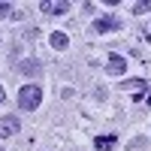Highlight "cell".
<instances>
[{
  "mask_svg": "<svg viewBox=\"0 0 151 151\" xmlns=\"http://www.w3.org/2000/svg\"><path fill=\"white\" fill-rule=\"evenodd\" d=\"M40 100H42V88L40 85H24L18 91V109L33 112V109H40Z\"/></svg>",
  "mask_w": 151,
  "mask_h": 151,
  "instance_id": "1",
  "label": "cell"
},
{
  "mask_svg": "<svg viewBox=\"0 0 151 151\" xmlns=\"http://www.w3.org/2000/svg\"><path fill=\"white\" fill-rule=\"evenodd\" d=\"M112 30H121V18L118 15H103L94 21V33H112Z\"/></svg>",
  "mask_w": 151,
  "mask_h": 151,
  "instance_id": "2",
  "label": "cell"
},
{
  "mask_svg": "<svg viewBox=\"0 0 151 151\" xmlns=\"http://www.w3.org/2000/svg\"><path fill=\"white\" fill-rule=\"evenodd\" d=\"M40 9L45 12V15H67V12H70V3H67V0H42Z\"/></svg>",
  "mask_w": 151,
  "mask_h": 151,
  "instance_id": "3",
  "label": "cell"
},
{
  "mask_svg": "<svg viewBox=\"0 0 151 151\" xmlns=\"http://www.w3.org/2000/svg\"><path fill=\"white\" fill-rule=\"evenodd\" d=\"M18 118L15 115H6V118H0V139H9V136H15L18 133Z\"/></svg>",
  "mask_w": 151,
  "mask_h": 151,
  "instance_id": "4",
  "label": "cell"
},
{
  "mask_svg": "<svg viewBox=\"0 0 151 151\" xmlns=\"http://www.w3.org/2000/svg\"><path fill=\"white\" fill-rule=\"evenodd\" d=\"M124 70H127V58H121V55H109L106 58V73L109 76H121Z\"/></svg>",
  "mask_w": 151,
  "mask_h": 151,
  "instance_id": "5",
  "label": "cell"
},
{
  "mask_svg": "<svg viewBox=\"0 0 151 151\" xmlns=\"http://www.w3.org/2000/svg\"><path fill=\"white\" fill-rule=\"evenodd\" d=\"M48 42H52V48H55V52H64V48L70 45V36H67L64 30H55L52 36H48Z\"/></svg>",
  "mask_w": 151,
  "mask_h": 151,
  "instance_id": "6",
  "label": "cell"
},
{
  "mask_svg": "<svg viewBox=\"0 0 151 151\" xmlns=\"http://www.w3.org/2000/svg\"><path fill=\"white\" fill-rule=\"evenodd\" d=\"M94 145H97L100 151H109L112 145H115V136H97V139H94Z\"/></svg>",
  "mask_w": 151,
  "mask_h": 151,
  "instance_id": "7",
  "label": "cell"
},
{
  "mask_svg": "<svg viewBox=\"0 0 151 151\" xmlns=\"http://www.w3.org/2000/svg\"><path fill=\"white\" fill-rule=\"evenodd\" d=\"M133 12H136V15H145V12H151V0H139V3H133Z\"/></svg>",
  "mask_w": 151,
  "mask_h": 151,
  "instance_id": "8",
  "label": "cell"
},
{
  "mask_svg": "<svg viewBox=\"0 0 151 151\" xmlns=\"http://www.w3.org/2000/svg\"><path fill=\"white\" fill-rule=\"evenodd\" d=\"M21 73H40V64H21Z\"/></svg>",
  "mask_w": 151,
  "mask_h": 151,
  "instance_id": "9",
  "label": "cell"
},
{
  "mask_svg": "<svg viewBox=\"0 0 151 151\" xmlns=\"http://www.w3.org/2000/svg\"><path fill=\"white\" fill-rule=\"evenodd\" d=\"M6 15H12V6L9 3H0V18H6Z\"/></svg>",
  "mask_w": 151,
  "mask_h": 151,
  "instance_id": "10",
  "label": "cell"
},
{
  "mask_svg": "<svg viewBox=\"0 0 151 151\" xmlns=\"http://www.w3.org/2000/svg\"><path fill=\"white\" fill-rule=\"evenodd\" d=\"M3 100H6V88L0 85V106H3Z\"/></svg>",
  "mask_w": 151,
  "mask_h": 151,
  "instance_id": "11",
  "label": "cell"
},
{
  "mask_svg": "<svg viewBox=\"0 0 151 151\" xmlns=\"http://www.w3.org/2000/svg\"><path fill=\"white\" fill-rule=\"evenodd\" d=\"M0 151H3V148H0Z\"/></svg>",
  "mask_w": 151,
  "mask_h": 151,
  "instance_id": "12",
  "label": "cell"
}]
</instances>
